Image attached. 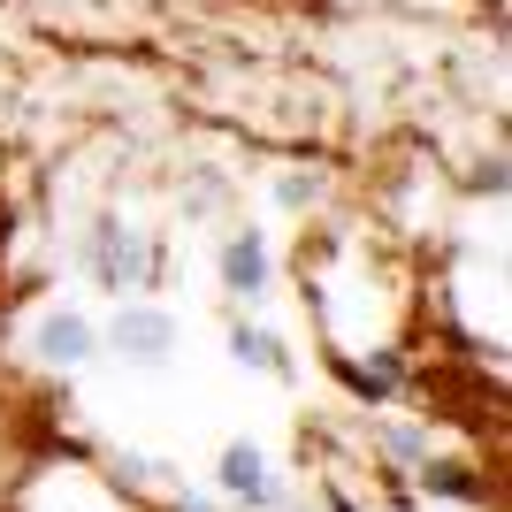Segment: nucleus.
<instances>
[{
	"label": "nucleus",
	"instance_id": "nucleus-3",
	"mask_svg": "<svg viewBox=\"0 0 512 512\" xmlns=\"http://www.w3.org/2000/svg\"><path fill=\"white\" fill-rule=\"evenodd\" d=\"M92 344H100V337H92V321H85V314H69V306H54V314L39 321V352H46L54 367H85V360H92Z\"/></svg>",
	"mask_w": 512,
	"mask_h": 512
},
{
	"label": "nucleus",
	"instance_id": "nucleus-5",
	"mask_svg": "<svg viewBox=\"0 0 512 512\" xmlns=\"http://www.w3.org/2000/svg\"><path fill=\"white\" fill-rule=\"evenodd\" d=\"M222 283H230V291H245V299H253V291H268V253H260L253 230H237L230 245H222Z\"/></svg>",
	"mask_w": 512,
	"mask_h": 512
},
{
	"label": "nucleus",
	"instance_id": "nucleus-9",
	"mask_svg": "<svg viewBox=\"0 0 512 512\" xmlns=\"http://www.w3.org/2000/svg\"><path fill=\"white\" fill-rule=\"evenodd\" d=\"M421 474H428V490H436V497H474V482L459 467H421Z\"/></svg>",
	"mask_w": 512,
	"mask_h": 512
},
{
	"label": "nucleus",
	"instance_id": "nucleus-2",
	"mask_svg": "<svg viewBox=\"0 0 512 512\" xmlns=\"http://www.w3.org/2000/svg\"><path fill=\"white\" fill-rule=\"evenodd\" d=\"M222 490H230L237 505H276L283 482L268 474V459H260L253 444H230V451H222Z\"/></svg>",
	"mask_w": 512,
	"mask_h": 512
},
{
	"label": "nucleus",
	"instance_id": "nucleus-7",
	"mask_svg": "<svg viewBox=\"0 0 512 512\" xmlns=\"http://www.w3.org/2000/svg\"><path fill=\"white\" fill-rule=\"evenodd\" d=\"M398 383H406V367L390 360V352H383V360H367V367H352V390H360V398H390Z\"/></svg>",
	"mask_w": 512,
	"mask_h": 512
},
{
	"label": "nucleus",
	"instance_id": "nucleus-10",
	"mask_svg": "<svg viewBox=\"0 0 512 512\" xmlns=\"http://www.w3.org/2000/svg\"><path fill=\"white\" fill-rule=\"evenodd\" d=\"M276 199H283V207H306V199H314V176H283Z\"/></svg>",
	"mask_w": 512,
	"mask_h": 512
},
{
	"label": "nucleus",
	"instance_id": "nucleus-8",
	"mask_svg": "<svg viewBox=\"0 0 512 512\" xmlns=\"http://www.w3.org/2000/svg\"><path fill=\"white\" fill-rule=\"evenodd\" d=\"M383 451L398 459V467H428V436H421V428H406V421L383 428Z\"/></svg>",
	"mask_w": 512,
	"mask_h": 512
},
{
	"label": "nucleus",
	"instance_id": "nucleus-1",
	"mask_svg": "<svg viewBox=\"0 0 512 512\" xmlns=\"http://www.w3.org/2000/svg\"><path fill=\"white\" fill-rule=\"evenodd\" d=\"M107 344H115L123 360H161V352H176V321L161 314V306H115Z\"/></svg>",
	"mask_w": 512,
	"mask_h": 512
},
{
	"label": "nucleus",
	"instance_id": "nucleus-6",
	"mask_svg": "<svg viewBox=\"0 0 512 512\" xmlns=\"http://www.w3.org/2000/svg\"><path fill=\"white\" fill-rule=\"evenodd\" d=\"M230 360H245V367H268V375H283V344L268 337V329H253V321H237V329H230Z\"/></svg>",
	"mask_w": 512,
	"mask_h": 512
},
{
	"label": "nucleus",
	"instance_id": "nucleus-4",
	"mask_svg": "<svg viewBox=\"0 0 512 512\" xmlns=\"http://www.w3.org/2000/svg\"><path fill=\"white\" fill-rule=\"evenodd\" d=\"M92 276H100L107 291H130V283H138V245H130L123 222H100V230H92Z\"/></svg>",
	"mask_w": 512,
	"mask_h": 512
}]
</instances>
